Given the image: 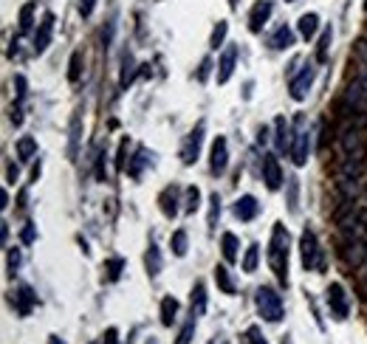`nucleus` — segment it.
Segmentation results:
<instances>
[{"label": "nucleus", "instance_id": "f704fd0d", "mask_svg": "<svg viewBox=\"0 0 367 344\" xmlns=\"http://www.w3.org/2000/svg\"><path fill=\"white\" fill-rule=\"evenodd\" d=\"M147 161H150V159H147V150H144V147H139L136 161H130V164H128V172H130L133 178H141V167H144Z\"/></svg>", "mask_w": 367, "mask_h": 344}, {"label": "nucleus", "instance_id": "f3484780", "mask_svg": "<svg viewBox=\"0 0 367 344\" xmlns=\"http://www.w3.org/2000/svg\"><path fill=\"white\" fill-rule=\"evenodd\" d=\"M274 133H277V136H274V144H277V150L280 152H291V128H288V121H286V116H277V119H274Z\"/></svg>", "mask_w": 367, "mask_h": 344}, {"label": "nucleus", "instance_id": "c85d7f7f", "mask_svg": "<svg viewBox=\"0 0 367 344\" xmlns=\"http://www.w3.org/2000/svg\"><path fill=\"white\" fill-rule=\"evenodd\" d=\"M170 248H172V254H175V257H184V254H187V248H190L187 232H184V229L172 232V237H170Z\"/></svg>", "mask_w": 367, "mask_h": 344}, {"label": "nucleus", "instance_id": "7c9ffc66", "mask_svg": "<svg viewBox=\"0 0 367 344\" xmlns=\"http://www.w3.org/2000/svg\"><path fill=\"white\" fill-rule=\"evenodd\" d=\"M79 136H82V119L79 113L71 119V147H68V155L71 159H77V152H79Z\"/></svg>", "mask_w": 367, "mask_h": 344}, {"label": "nucleus", "instance_id": "c9c22d12", "mask_svg": "<svg viewBox=\"0 0 367 344\" xmlns=\"http://www.w3.org/2000/svg\"><path fill=\"white\" fill-rule=\"evenodd\" d=\"M79 74H82V51H74L68 62V82H77Z\"/></svg>", "mask_w": 367, "mask_h": 344}, {"label": "nucleus", "instance_id": "412c9836", "mask_svg": "<svg viewBox=\"0 0 367 344\" xmlns=\"http://www.w3.org/2000/svg\"><path fill=\"white\" fill-rule=\"evenodd\" d=\"M144 268H147V276H159L161 274V252L156 243H150L147 254H144Z\"/></svg>", "mask_w": 367, "mask_h": 344}, {"label": "nucleus", "instance_id": "b1692460", "mask_svg": "<svg viewBox=\"0 0 367 344\" xmlns=\"http://www.w3.org/2000/svg\"><path fill=\"white\" fill-rule=\"evenodd\" d=\"M221 248H224V257H226V263H237V257H240V240H237V234H232V232H226L224 237H221Z\"/></svg>", "mask_w": 367, "mask_h": 344}, {"label": "nucleus", "instance_id": "7ed1b4c3", "mask_svg": "<svg viewBox=\"0 0 367 344\" xmlns=\"http://www.w3.org/2000/svg\"><path fill=\"white\" fill-rule=\"evenodd\" d=\"M255 305H257V314L263 316V322L277 325V322H283V316H286L280 294L274 291V288H268V285H260V288L255 291Z\"/></svg>", "mask_w": 367, "mask_h": 344}, {"label": "nucleus", "instance_id": "20e7f679", "mask_svg": "<svg viewBox=\"0 0 367 344\" xmlns=\"http://www.w3.org/2000/svg\"><path fill=\"white\" fill-rule=\"evenodd\" d=\"M339 229L348 237V243H361L367 240V206L348 203V214L339 217Z\"/></svg>", "mask_w": 367, "mask_h": 344}, {"label": "nucleus", "instance_id": "603ef678", "mask_svg": "<svg viewBox=\"0 0 367 344\" xmlns=\"http://www.w3.org/2000/svg\"><path fill=\"white\" fill-rule=\"evenodd\" d=\"M17 175H20V170H17L14 164H9V167H6V183H14V181H17Z\"/></svg>", "mask_w": 367, "mask_h": 344}, {"label": "nucleus", "instance_id": "c03bdc74", "mask_svg": "<svg viewBox=\"0 0 367 344\" xmlns=\"http://www.w3.org/2000/svg\"><path fill=\"white\" fill-rule=\"evenodd\" d=\"M20 260H23V257H20V248H9V254H6V271L14 274V271L20 268Z\"/></svg>", "mask_w": 367, "mask_h": 344}, {"label": "nucleus", "instance_id": "a211bd4d", "mask_svg": "<svg viewBox=\"0 0 367 344\" xmlns=\"http://www.w3.org/2000/svg\"><path fill=\"white\" fill-rule=\"evenodd\" d=\"M136 74H139L136 59H133V54H130V51H125V57H121V77H119V88L125 90V88L136 79Z\"/></svg>", "mask_w": 367, "mask_h": 344}, {"label": "nucleus", "instance_id": "09e8293b", "mask_svg": "<svg viewBox=\"0 0 367 344\" xmlns=\"http://www.w3.org/2000/svg\"><path fill=\"white\" fill-rule=\"evenodd\" d=\"M94 9H97V0H79V14L82 17H90Z\"/></svg>", "mask_w": 367, "mask_h": 344}, {"label": "nucleus", "instance_id": "72a5a7b5", "mask_svg": "<svg viewBox=\"0 0 367 344\" xmlns=\"http://www.w3.org/2000/svg\"><path fill=\"white\" fill-rule=\"evenodd\" d=\"M226 34H229V23H226V20H221V23L215 26V31H212V40H209V45H212V48H215V51H218V48L224 45Z\"/></svg>", "mask_w": 367, "mask_h": 344}, {"label": "nucleus", "instance_id": "aec40b11", "mask_svg": "<svg viewBox=\"0 0 367 344\" xmlns=\"http://www.w3.org/2000/svg\"><path fill=\"white\" fill-rule=\"evenodd\" d=\"M268 45H271L274 51H286V48H291V45H294V31H291L288 26H280V28L271 34Z\"/></svg>", "mask_w": 367, "mask_h": 344}, {"label": "nucleus", "instance_id": "5701e85b", "mask_svg": "<svg viewBox=\"0 0 367 344\" xmlns=\"http://www.w3.org/2000/svg\"><path fill=\"white\" fill-rule=\"evenodd\" d=\"M178 319V299L175 296H164L161 299V325L164 327H172Z\"/></svg>", "mask_w": 367, "mask_h": 344}, {"label": "nucleus", "instance_id": "473e14b6", "mask_svg": "<svg viewBox=\"0 0 367 344\" xmlns=\"http://www.w3.org/2000/svg\"><path fill=\"white\" fill-rule=\"evenodd\" d=\"M20 34H28L32 31V26H34V3H26L23 9H20Z\"/></svg>", "mask_w": 367, "mask_h": 344}, {"label": "nucleus", "instance_id": "cd10ccee", "mask_svg": "<svg viewBox=\"0 0 367 344\" xmlns=\"http://www.w3.org/2000/svg\"><path fill=\"white\" fill-rule=\"evenodd\" d=\"M34 152H37V141H34L32 136H23V139L17 141V159H20V161H32Z\"/></svg>", "mask_w": 367, "mask_h": 344}, {"label": "nucleus", "instance_id": "4468645a", "mask_svg": "<svg viewBox=\"0 0 367 344\" xmlns=\"http://www.w3.org/2000/svg\"><path fill=\"white\" fill-rule=\"evenodd\" d=\"M51 34H54V14L48 12L37 28V34H34V54H43L48 45H51Z\"/></svg>", "mask_w": 367, "mask_h": 344}, {"label": "nucleus", "instance_id": "ea45409f", "mask_svg": "<svg viewBox=\"0 0 367 344\" xmlns=\"http://www.w3.org/2000/svg\"><path fill=\"white\" fill-rule=\"evenodd\" d=\"M105 159H108V152L99 147V150H97V181H102V183L108 181V170H105L108 161H105Z\"/></svg>", "mask_w": 367, "mask_h": 344}, {"label": "nucleus", "instance_id": "0eeeda50", "mask_svg": "<svg viewBox=\"0 0 367 344\" xmlns=\"http://www.w3.org/2000/svg\"><path fill=\"white\" fill-rule=\"evenodd\" d=\"M325 299H328V307H330V316H333V319H339V322H345L348 314H350V299H348L342 283H330Z\"/></svg>", "mask_w": 367, "mask_h": 344}, {"label": "nucleus", "instance_id": "4be33fe9", "mask_svg": "<svg viewBox=\"0 0 367 344\" xmlns=\"http://www.w3.org/2000/svg\"><path fill=\"white\" fill-rule=\"evenodd\" d=\"M317 31H319V17H317L314 12H308V14L299 17V34H302V40H314Z\"/></svg>", "mask_w": 367, "mask_h": 344}, {"label": "nucleus", "instance_id": "c756f323", "mask_svg": "<svg viewBox=\"0 0 367 344\" xmlns=\"http://www.w3.org/2000/svg\"><path fill=\"white\" fill-rule=\"evenodd\" d=\"M257 263H260V245L252 243V245L246 248V257H243V271H246V274H255V271H257Z\"/></svg>", "mask_w": 367, "mask_h": 344}, {"label": "nucleus", "instance_id": "a878e982", "mask_svg": "<svg viewBox=\"0 0 367 344\" xmlns=\"http://www.w3.org/2000/svg\"><path fill=\"white\" fill-rule=\"evenodd\" d=\"M204 310H206V285L204 283H195L192 288V316H204Z\"/></svg>", "mask_w": 367, "mask_h": 344}, {"label": "nucleus", "instance_id": "49530a36", "mask_svg": "<svg viewBox=\"0 0 367 344\" xmlns=\"http://www.w3.org/2000/svg\"><path fill=\"white\" fill-rule=\"evenodd\" d=\"M356 57H359V65H367V40H356Z\"/></svg>", "mask_w": 367, "mask_h": 344}, {"label": "nucleus", "instance_id": "bf43d9fd", "mask_svg": "<svg viewBox=\"0 0 367 344\" xmlns=\"http://www.w3.org/2000/svg\"><path fill=\"white\" fill-rule=\"evenodd\" d=\"M288 3H294V0H288Z\"/></svg>", "mask_w": 367, "mask_h": 344}, {"label": "nucleus", "instance_id": "8fccbe9b", "mask_svg": "<svg viewBox=\"0 0 367 344\" xmlns=\"http://www.w3.org/2000/svg\"><path fill=\"white\" fill-rule=\"evenodd\" d=\"M102 344H119V330L116 327H108L105 336H102Z\"/></svg>", "mask_w": 367, "mask_h": 344}, {"label": "nucleus", "instance_id": "f8f14e48", "mask_svg": "<svg viewBox=\"0 0 367 344\" xmlns=\"http://www.w3.org/2000/svg\"><path fill=\"white\" fill-rule=\"evenodd\" d=\"M257 214H260V203H257L255 195H243V198H237V203H235V217H237V221L249 223V221H255Z\"/></svg>", "mask_w": 367, "mask_h": 344}, {"label": "nucleus", "instance_id": "13d9d810", "mask_svg": "<svg viewBox=\"0 0 367 344\" xmlns=\"http://www.w3.org/2000/svg\"><path fill=\"white\" fill-rule=\"evenodd\" d=\"M48 344H63V341H59V336H51V338H48Z\"/></svg>", "mask_w": 367, "mask_h": 344}, {"label": "nucleus", "instance_id": "de8ad7c7", "mask_svg": "<svg viewBox=\"0 0 367 344\" xmlns=\"http://www.w3.org/2000/svg\"><path fill=\"white\" fill-rule=\"evenodd\" d=\"M125 155H128V141H121L119 144V159H116V167L119 170H128V159H125Z\"/></svg>", "mask_w": 367, "mask_h": 344}, {"label": "nucleus", "instance_id": "2eb2a0df", "mask_svg": "<svg viewBox=\"0 0 367 344\" xmlns=\"http://www.w3.org/2000/svg\"><path fill=\"white\" fill-rule=\"evenodd\" d=\"M235 62H237V48L229 45L224 54H221V62H218V85H226L235 74Z\"/></svg>", "mask_w": 367, "mask_h": 344}, {"label": "nucleus", "instance_id": "a18cd8bd", "mask_svg": "<svg viewBox=\"0 0 367 344\" xmlns=\"http://www.w3.org/2000/svg\"><path fill=\"white\" fill-rule=\"evenodd\" d=\"M34 237H37V232H34V223H26V229L20 232V240H23L26 245H32V243H34Z\"/></svg>", "mask_w": 367, "mask_h": 344}, {"label": "nucleus", "instance_id": "dca6fc26", "mask_svg": "<svg viewBox=\"0 0 367 344\" xmlns=\"http://www.w3.org/2000/svg\"><path fill=\"white\" fill-rule=\"evenodd\" d=\"M34 302H37V296H34V291L32 288H17L14 291V296H12V305H14V310L20 316H28L32 314V307H34Z\"/></svg>", "mask_w": 367, "mask_h": 344}, {"label": "nucleus", "instance_id": "5fc2aeb1", "mask_svg": "<svg viewBox=\"0 0 367 344\" xmlns=\"http://www.w3.org/2000/svg\"><path fill=\"white\" fill-rule=\"evenodd\" d=\"M0 237H3V245H6V240H9V223L6 221L0 223Z\"/></svg>", "mask_w": 367, "mask_h": 344}, {"label": "nucleus", "instance_id": "f03ea898", "mask_svg": "<svg viewBox=\"0 0 367 344\" xmlns=\"http://www.w3.org/2000/svg\"><path fill=\"white\" fill-rule=\"evenodd\" d=\"M297 128H294V139H291V161L297 167H305L311 159V147H314V136H311V128H308V119L305 116H297Z\"/></svg>", "mask_w": 367, "mask_h": 344}, {"label": "nucleus", "instance_id": "393cba45", "mask_svg": "<svg viewBox=\"0 0 367 344\" xmlns=\"http://www.w3.org/2000/svg\"><path fill=\"white\" fill-rule=\"evenodd\" d=\"M215 283H218V288L226 294V296H235V283H232V276H229V268L226 265H215Z\"/></svg>", "mask_w": 367, "mask_h": 344}, {"label": "nucleus", "instance_id": "39448f33", "mask_svg": "<svg viewBox=\"0 0 367 344\" xmlns=\"http://www.w3.org/2000/svg\"><path fill=\"white\" fill-rule=\"evenodd\" d=\"M345 105L353 108L356 113H367V65H359L356 77L350 79L348 85V93H345Z\"/></svg>", "mask_w": 367, "mask_h": 344}, {"label": "nucleus", "instance_id": "6ab92c4d", "mask_svg": "<svg viewBox=\"0 0 367 344\" xmlns=\"http://www.w3.org/2000/svg\"><path fill=\"white\" fill-rule=\"evenodd\" d=\"M159 203H161L164 217H175L178 214V186H167V190L159 195Z\"/></svg>", "mask_w": 367, "mask_h": 344}, {"label": "nucleus", "instance_id": "9d476101", "mask_svg": "<svg viewBox=\"0 0 367 344\" xmlns=\"http://www.w3.org/2000/svg\"><path fill=\"white\" fill-rule=\"evenodd\" d=\"M229 167V141L224 136H218L212 141V150H209V170L215 175H224Z\"/></svg>", "mask_w": 367, "mask_h": 344}, {"label": "nucleus", "instance_id": "2f4dec72", "mask_svg": "<svg viewBox=\"0 0 367 344\" xmlns=\"http://www.w3.org/2000/svg\"><path fill=\"white\" fill-rule=\"evenodd\" d=\"M195 330H198V316H190L187 322H184V327H181V333H178L175 344H192V336H195Z\"/></svg>", "mask_w": 367, "mask_h": 344}, {"label": "nucleus", "instance_id": "9b49d317", "mask_svg": "<svg viewBox=\"0 0 367 344\" xmlns=\"http://www.w3.org/2000/svg\"><path fill=\"white\" fill-rule=\"evenodd\" d=\"M263 181L266 186L274 192V190H280L283 186V170H280V161H277V155H263Z\"/></svg>", "mask_w": 367, "mask_h": 344}, {"label": "nucleus", "instance_id": "4d7b16f0", "mask_svg": "<svg viewBox=\"0 0 367 344\" xmlns=\"http://www.w3.org/2000/svg\"><path fill=\"white\" fill-rule=\"evenodd\" d=\"M257 141H260V144H266V141H268V133H266V128L260 130V136H257Z\"/></svg>", "mask_w": 367, "mask_h": 344}, {"label": "nucleus", "instance_id": "f257e3e1", "mask_svg": "<svg viewBox=\"0 0 367 344\" xmlns=\"http://www.w3.org/2000/svg\"><path fill=\"white\" fill-rule=\"evenodd\" d=\"M288 248H291L288 229L283 223H274L271 243H268V268L274 271V276H277L283 285H288Z\"/></svg>", "mask_w": 367, "mask_h": 344}, {"label": "nucleus", "instance_id": "79ce46f5", "mask_svg": "<svg viewBox=\"0 0 367 344\" xmlns=\"http://www.w3.org/2000/svg\"><path fill=\"white\" fill-rule=\"evenodd\" d=\"M243 344H268V341L260 333V327H249L246 333H243Z\"/></svg>", "mask_w": 367, "mask_h": 344}, {"label": "nucleus", "instance_id": "a19ab883", "mask_svg": "<svg viewBox=\"0 0 367 344\" xmlns=\"http://www.w3.org/2000/svg\"><path fill=\"white\" fill-rule=\"evenodd\" d=\"M26 93H28V82H26L23 74H17V77H14V99H17V105H23Z\"/></svg>", "mask_w": 367, "mask_h": 344}, {"label": "nucleus", "instance_id": "423d86ee", "mask_svg": "<svg viewBox=\"0 0 367 344\" xmlns=\"http://www.w3.org/2000/svg\"><path fill=\"white\" fill-rule=\"evenodd\" d=\"M299 254H302L305 271H322V268H325L322 252H319V243H317V234H314L311 229H305L302 237H299Z\"/></svg>", "mask_w": 367, "mask_h": 344}, {"label": "nucleus", "instance_id": "4c0bfd02", "mask_svg": "<svg viewBox=\"0 0 367 344\" xmlns=\"http://www.w3.org/2000/svg\"><path fill=\"white\" fill-rule=\"evenodd\" d=\"M288 209L291 212L299 209V181L297 178H288Z\"/></svg>", "mask_w": 367, "mask_h": 344}, {"label": "nucleus", "instance_id": "e433bc0d", "mask_svg": "<svg viewBox=\"0 0 367 344\" xmlns=\"http://www.w3.org/2000/svg\"><path fill=\"white\" fill-rule=\"evenodd\" d=\"M209 229H215L218 226V217H221V198H218V192H212V198H209Z\"/></svg>", "mask_w": 367, "mask_h": 344}, {"label": "nucleus", "instance_id": "37998d69", "mask_svg": "<svg viewBox=\"0 0 367 344\" xmlns=\"http://www.w3.org/2000/svg\"><path fill=\"white\" fill-rule=\"evenodd\" d=\"M121 268H125V260H121V257H113V260L105 265L108 279H119V276H121Z\"/></svg>", "mask_w": 367, "mask_h": 344}, {"label": "nucleus", "instance_id": "1a4fd4ad", "mask_svg": "<svg viewBox=\"0 0 367 344\" xmlns=\"http://www.w3.org/2000/svg\"><path fill=\"white\" fill-rule=\"evenodd\" d=\"M204 133H206V124L198 121L195 128L190 130V136H187V141H184V147H181V161L187 164V167L198 161V152H201V144H204Z\"/></svg>", "mask_w": 367, "mask_h": 344}, {"label": "nucleus", "instance_id": "6e6d98bb", "mask_svg": "<svg viewBox=\"0 0 367 344\" xmlns=\"http://www.w3.org/2000/svg\"><path fill=\"white\" fill-rule=\"evenodd\" d=\"M9 206V192L3 190V192H0V209H6Z\"/></svg>", "mask_w": 367, "mask_h": 344}, {"label": "nucleus", "instance_id": "58836bf2", "mask_svg": "<svg viewBox=\"0 0 367 344\" xmlns=\"http://www.w3.org/2000/svg\"><path fill=\"white\" fill-rule=\"evenodd\" d=\"M198 206H201V192H198V186H187V206H184V209L192 214V212H198Z\"/></svg>", "mask_w": 367, "mask_h": 344}, {"label": "nucleus", "instance_id": "052dcab7", "mask_svg": "<svg viewBox=\"0 0 367 344\" xmlns=\"http://www.w3.org/2000/svg\"><path fill=\"white\" fill-rule=\"evenodd\" d=\"M150 344H156V341H150Z\"/></svg>", "mask_w": 367, "mask_h": 344}, {"label": "nucleus", "instance_id": "bb28decb", "mask_svg": "<svg viewBox=\"0 0 367 344\" xmlns=\"http://www.w3.org/2000/svg\"><path fill=\"white\" fill-rule=\"evenodd\" d=\"M330 43H333V28L328 26L322 31V37H319V45H317V62H319V65L328 62V57H330Z\"/></svg>", "mask_w": 367, "mask_h": 344}, {"label": "nucleus", "instance_id": "ddd939ff", "mask_svg": "<svg viewBox=\"0 0 367 344\" xmlns=\"http://www.w3.org/2000/svg\"><path fill=\"white\" fill-rule=\"evenodd\" d=\"M271 12H274V3H271V0H257V3H255L252 14H249V28L255 31V34H257V31H263V26L268 23Z\"/></svg>", "mask_w": 367, "mask_h": 344}, {"label": "nucleus", "instance_id": "864d4df0", "mask_svg": "<svg viewBox=\"0 0 367 344\" xmlns=\"http://www.w3.org/2000/svg\"><path fill=\"white\" fill-rule=\"evenodd\" d=\"M359 276H361V283H364V288H367V260L359 265Z\"/></svg>", "mask_w": 367, "mask_h": 344}, {"label": "nucleus", "instance_id": "6e6552de", "mask_svg": "<svg viewBox=\"0 0 367 344\" xmlns=\"http://www.w3.org/2000/svg\"><path fill=\"white\" fill-rule=\"evenodd\" d=\"M314 79H317V65H314V62H308V65H305L299 74L291 77V85H288L291 99H294V102H302L305 97H308V90H311Z\"/></svg>", "mask_w": 367, "mask_h": 344}, {"label": "nucleus", "instance_id": "3c124183", "mask_svg": "<svg viewBox=\"0 0 367 344\" xmlns=\"http://www.w3.org/2000/svg\"><path fill=\"white\" fill-rule=\"evenodd\" d=\"M209 68H212V62H209V59H204V62H201V71H198V82H204V79L209 77Z\"/></svg>", "mask_w": 367, "mask_h": 344}]
</instances>
